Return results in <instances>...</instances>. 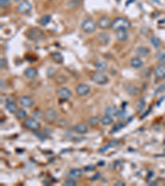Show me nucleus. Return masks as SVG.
<instances>
[{"label": "nucleus", "instance_id": "9b49d317", "mask_svg": "<svg viewBox=\"0 0 165 186\" xmlns=\"http://www.w3.org/2000/svg\"><path fill=\"white\" fill-rule=\"evenodd\" d=\"M5 107L8 111L11 112V113H16L17 111H18V107H17V105L14 102V100L13 99V98H8L7 99V102H6V104H5Z\"/></svg>", "mask_w": 165, "mask_h": 186}, {"label": "nucleus", "instance_id": "a878e982", "mask_svg": "<svg viewBox=\"0 0 165 186\" xmlns=\"http://www.w3.org/2000/svg\"><path fill=\"white\" fill-rule=\"evenodd\" d=\"M150 42L153 45V47H154L155 49H158L161 47V41L159 37H155V36H153V37H150Z\"/></svg>", "mask_w": 165, "mask_h": 186}, {"label": "nucleus", "instance_id": "c9c22d12", "mask_svg": "<svg viewBox=\"0 0 165 186\" xmlns=\"http://www.w3.org/2000/svg\"><path fill=\"white\" fill-rule=\"evenodd\" d=\"M126 112L125 110H121V111H118V113H117L116 117H119V118H124L125 116H126Z\"/></svg>", "mask_w": 165, "mask_h": 186}, {"label": "nucleus", "instance_id": "4be33fe9", "mask_svg": "<svg viewBox=\"0 0 165 186\" xmlns=\"http://www.w3.org/2000/svg\"><path fill=\"white\" fill-rule=\"evenodd\" d=\"M118 108L116 107V106H110V107H107L106 108L105 110V113L106 115H108V116L110 117H115L117 115V113H118Z\"/></svg>", "mask_w": 165, "mask_h": 186}, {"label": "nucleus", "instance_id": "4c0bfd02", "mask_svg": "<svg viewBox=\"0 0 165 186\" xmlns=\"http://www.w3.org/2000/svg\"><path fill=\"white\" fill-rule=\"evenodd\" d=\"M10 3V0H0V6L2 8H4L5 6L8 4Z\"/></svg>", "mask_w": 165, "mask_h": 186}, {"label": "nucleus", "instance_id": "0eeeda50", "mask_svg": "<svg viewBox=\"0 0 165 186\" xmlns=\"http://www.w3.org/2000/svg\"><path fill=\"white\" fill-rule=\"evenodd\" d=\"M90 92H91V88L87 84H78L76 88V93L80 97H85L88 95Z\"/></svg>", "mask_w": 165, "mask_h": 186}, {"label": "nucleus", "instance_id": "f3484780", "mask_svg": "<svg viewBox=\"0 0 165 186\" xmlns=\"http://www.w3.org/2000/svg\"><path fill=\"white\" fill-rule=\"evenodd\" d=\"M24 75L28 79H34L38 75V72L36 69L32 67H28L24 70Z\"/></svg>", "mask_w": 165, "mask_h": 186}, {"label": "nucleus", "instance_id": "7c9ffc66", "mask_svg": "<svg viewBox=\"0 0 165 186\" xmlns=\"http://www.w3.org/2000/svg\"><path fill=\"white\" fill-rule=\"evenodd\" d=\"M80 3V0H70L69 3L67 4V7L69 8H73L75 7H77Z\"/></svg>", "mask_w": 165, "mask_h": 186}, {"label": "nucleus", "instance_id": "7ed1b4c3", "mask_svg": "<svg viewBox=\"0 0 165 186\" xmlns=\"http://www.w3.org/2000/svg\"><path fill=\"white\" fill-rule=\"evenodd\" d=\"M91 79L95 84H99V85H104V84H107L109 82L108 77L104 73L101 72V71L93 73L92 76H91Z\"/></svg>", "mask_w": 165, "mask_h": 186}, {"label": "nucleus", "instance_id": "2f4dec72", "mask_svg": "<svg viewBox=\"0 0 165 186\" xmlns=\"http://www.w3.org/2000/svg\"><path fill=\"white\" fill-rule=\"evenodd\" d=\"M77 185V182L74 180V179H68L67 180H65L64 183V186H75Z\"/></svg>", "mask_w": 165, "mask_h": 186}, {"label": "nucleus", "instance_id": "f257e3e1", "mask_svg": "<svg viewBox=\"0 0 165 186\" xmlns=\"http://www.w3.org/2000/svg\"><path fill=\"white\" fill-rule=\"evenodd\" d=\"M130 24L127 19L123 18H117L114 20V22L111 23V28L117 32L121 30H127L130 28Z\"/></svg>", "mask_w": 165, "mask_h": 186}, {"label": "nucleus", "instance_id": "72a5a7b5", "mask_svg": "<svg viewBox=\"0 0 165 186\" xmlns=\"http://www.w3.org/2000/svg\"><path fill=\"white\" fill-rule=\"evenodd\" d=\"M129 88H128V92L130 93H131V94H136L138 93V88H135V86H132V85H130V84H129L128 85Z\"/></svg>", "mask_w": 165, "mask_h": 186}, {"label": "nucleus", "instance_id": "cd10ccee", "mask_svg": "<svg viewBox=\"0 0 165 186\" xmlns=\"http://www.w3.org/2000/svg\"><path fill=\"white\" fill-rule=\"evenodd\" d=\"M98 122H99V118L97 116L91 117L87 119V123L91 127H95L98 124Z\"/></svg>", "mask_w": 165, "mask_h": 186}, {"label": "nucleus", "instance_id": "393cba45", "mask_svg": "<svg viewBox=\"0 0 165 186\" xmlns=\"http://www.w3.org/2000/svg\"><path fill=\"white\" fill-rule=\"evenodd\" d=\"M100 122H101V123L102 125L108 126L111 125L113 122V119H112L111 117L108 116V115H105V116L102 117L101 119H100Z\"/></svg>", "mask_w": 165, "mask_h": 186}, {"label": "nucleus", "instance_id": "a211bd4d", "mask_svg": "<svg viewBox=\"0 0 165 186\" xmlns=\"http://www.w3.org/2000/svg\"><path fill=\"white\" fill-rule=\"evenodd\" d=\"M130 65L134 69H140L144 65V62L141 59H140L138 57H134L130 61Z\"/></svg>", "mask_w": 165, "mask_h": 186}, {"label": "nucleus", "instance_id": "20e7f679", "mask_svg": "<svg viewBox=\"0 0 165 186\" xmlns=\"http://www.w3.org/2000/svg\"><path fill=\"white\" fill-rule=\"evenodd\" d=\"M58 118V112L55 109L50 107L47 108L44 112V120L47 123H53Z\"/></svg>", "mask_w": 165, "mask_h": 186}, {"label": "nucleus", "instance_id": "b1692460", "mask_svg": "<svg viewBox=\"0 0 165 186\" xmlns=\"http://www.w3.org/2000/svg\"><path fill=\"white\" fill-rule=\"evenodd\" d=\"M95 66H96L97 69L101 72H103V71L107 70V64L106 63L105 61H97L95 64Z\"/></svg>", "mask_w": 165, "mask_h": 186}, {"label": "nucleus", "instance_id": "39448f33", "mask_svg": "<svg viewBox=\"0 0 165 186\" xmlns=\"http://www.w3.org/2000/svg\"><path fill=\"white\" fill-rule=\"evenodd\" d=\"M97 25L96 23L91 20V19H87L85 21L82 22V23L81 24V28L82 30L86 33H92L96 30Z\"/></svg>", "mask_w": 165, "mask_h": 186}, {"label": "nucleus", "instance_id": "c85d7f7f", "mask_svg": "<svg viewBox=\"0 0 165 186\" xmlns=\"http://www.w3.org/2000/svg\"><path fill=\"white\" fill-rule=\"evenodd\" d=\"M16 116L18 119H24V118L27 117L28 113H27V112L23 110V109H18V111L16 112Z\"/></svg>", "mask_w": 165, "mask_h": 186}, {"label": "nucleus", "instance_id": "bb28decb", "mask_svg": "<svg viewBox=\"0 0 165 186\" xmlns=\"http://www.w3.org/2000/svg\"><path fill=\"white\" fill-rule=\"evenodd\" d=\"M51 17L50 15H44L43 17H41L40 19V23L42 26H46L47 24H49L51 23Z\"/></svg>", "mask_w": 165, "mask_h": 186}, {"label": "nucleus", "instance_id": "e433bc0d", "mask_svg": "<svg viewBox=\"0 0 165 186\" xmlns=\"http://www.w3.org/2000/svg\"><path fill=\"white\" fill-rule=\"evenodd\" d=\"M144 107H145V101L143 99H140V102H139V104H138V109L139 110H142Z\"/></svg>", "mask_w": 165, "mask_h": 186}, {"label": "nucleus", "instance_id": "dca6fc26", "mask_svg": "<svg viewBox=\"0 0 165 186\" xmlns=\"http://www.w3.org/2000/svg\"><path fill=\"white\" fill-rule=\"evenodd\" d=\"M119 144H120V142L118 140H112V141H111L108 144H106L105 146H103L102 148L100 149L98 151H99V153H103V152H105L106 151V150H108V149L115 148V147L118 146Z\"/></svg>", "mask_w": 165, "mask_h": 186}, {"label": "nucleus", "instance_id": "423d86ee", "mask_svg": "<svg viewBox=\"0 0 165 186\" xmlns=\"http://www.w3.org/2000/svg\"><path fill=\"white\" fill-rule=\"evenodd\" d=\"M24 126L31 131H37L38 130L40 127H41V124L38 121H37L35 118H32V117H29V118H27L25 119L24 121Z\"/></svg>", "mask_w": 165, "mask_h": 186}, {"label": "nucleus", "instance_id": "4468645a", "mask_svg": "<svg viewBox=\"0 0 165 186\" xmlns=\"http://www.w3.org/2000/svg\"><path fill=\"white\" fill-rule=\"evenodd\" d=\"M149 53H150V50L145 46L138 47L135 49V54L140 57H146L149 55Z\"/></svg>", "mask_w": 165, "mask_h": 186}, {"label": "nucleus", "instance_id": "c03bdc74", "mask_svg": "<svg viewBox=\"0 0 165 186\" xmlns=\"http://www.w3.org/2000/svg\"><path fill=\"white\" fill-rule=\"evenodd\" d=\"M149 185H156V183L155 182H154V183H150Z\"/></svg>", "mask_w": 165, "mask_h": 186}, {"label": "nucleus", "instance_id": "f704fd0d", "mask_svg": "<svg viewBox=\"0 0 165 186\" xmlns=\"http://www.w3.org/2000/svg\"><path fill=\"white\" fill-rule=\"evenodd\" d=\"M165 91V84H162L160 86H159V88H157L155 90V95L159 94V93H163Z\"/></svg>", "mask_w": 165, "mask_h": 186}, {"label": "nucleus", "instance_id": "37998d69", "mask_svg": "<svg viewBox=\"0 0 165 186\" xmlns=\"http://www.w3.org/2000/svg\"><path fill=\"white\" fill-rule=\"evenodd\" d=\"M4 79H1V88L2 89L5 88V86H4Z\"/></svg>", "mask_w": 165, "mask_h": 186}, {"label": "nucleus", "instance_id": "f03ea898", "mask_svg": "<svg viewBox=\"0 0 165 186\" xmlns=\"http://www.w3.org/2000/svg\"><path fill=\"white\" fill-rule=\"evenodd\" d=\"M27 37L33 42H39L43 39L44 33L39 28H32L27 33Z\"/></svg>", "mask_w": 165, "mask_h": 186}, {"label": "nucleus", "instance_id": "f8f14e48", "mask_svg": "<svg viewBox=\"0 0 165 186\" xmlns=\"http://www.w3.org/2000/svg\"><path fill=\"white\" fill-rule=\"evenodd\" d=\"M97 38L98 42H99L101 45H103V46L107 45V44L110 42L111 40L110 36H109L106 33H100L97 35Z\"/></svg>", "mask_w": 165, "mask_h": 186}, {"label": "nucleus", "instance_id": "9d476101", "mask_svg": "<svg viewBox=\"0 0 165 186\" xmlns=\"http://www.w3.org/2000/svg\"><path fill=\"white\" fill-rule=\"evenodd\" d=\"M19 103H20V105L21 106H23V107H27V108L32 107L34 106V104H35L34 100L31 97H28V96H23V97H21L20 99H19Z\"/></svg>", "mask_w": 165, "mask_h": 186}, {"label": "nucleus", "instance_id": "ea45409f", "mask_svg": "<svg viewBox=\"0 0 165 186\" xmlns=\"http://www.w3.org/2000/svg\"><path fill=\"white\" fill-rule=\"evenodd\" d=\"M41 112H41L40 110H36V111H34V112H33V115L36 117L37 118H39V117H41V116H42L41 114L39 115V113H41Z\"/></svg>", "mask_w": 165, "mask_h": 186}, {"label": "nucleus", "instance_id": "5701e85b", "mask_svg": "<svg viewBox=\"0 0 165 186\" xmlns=\"http://www.w3.org/2000/svg\"><path fill=\"white\" fill-rule=\"evenodd\" d=\"M51 58H52V60L55 61V63H57V64H61V63H63V61H64V57L61 55V53L58 52V51L53 52V53L51 54Z\"/></svg>", "mask_w": 165, "mask_h": 186}, {"label": "nucleus", "instance_id": "c756f323", "mask_svg": "<svg viewBox=\"0 0 165 186\" xmlns=\"http://www.w3.org/2000/svg\"><path fill=\"white\" fill-rule=\"evenodd\" d=\"M156 57L158 61L160 62L161 64H165V53L164 51H159L156 54Z\"/></svg>", "mask_w": 165, "mask_h": 186}, {"label": "nucleus", "instance_id": "79ce46f5", "mask_svg": "<svg viewBox=\"0 0 165 186\" xmlns=\"http://www.w3.org/2000/svg\"><path fill=\"white\" fill-rule=\"evenodd\" d=\"M115 185H117V186H125V185H126V184H125L124 182L118 181V182H116V183L115 184Z\"/></svg>", "mask_w": 165, "mask_h": 186}, {"label": "nucleus", "instance_id": "1a4fd4ad", "mask_svg": "<svg viewBox=\"0 0 165 186\" xmlns=\"http://www.w3.org/2000/svg\"><path fill=\"white\" fill-rule=\"evenodd\" d=\"M57 95L58 97L63 100H68L72 97V92L69 90V88H65V87H62L58 89L57 91Z\"/></svg>", "mask_w": 165, "mask_h": 186}, {"label": "nucleus", "instance_id": "58836bf2", "mask_svg": "<svg viewBox=\"0 0 165 186\" xmlns=\"http://www.w3.org/2000/svg\"><path fill=\"white\" fill-rule=\"evenodd\" d=\"M7 65V61L4 59V58H2L1 59V61H0V66H1V69H3V68H4L5 66Z\"/></svg>", "mask_w": 165, "mask_h": 186}, {"label": "nucleus", "instance_id": "6e6552de", "mask_svg": "<svg viewBox=\"0 0 165 186\" xmlns=\"http://www.w3.org/2000/svg\"><path fill=\"white\" fill-rule=\"evenodd\" d=\"M32 9V4L28 1H23L18 6V12L21 14H28Z\"/></svg>", "mask_w": 165, "mask_h": 186}, {"label": "nucleus", "instance_id": "ddd939ff", "mask_svg": "<svg viewBox=\"0 0 165 186\" xmlns=\"http://www.w3.org/2000/svg\"><path fill=\"white\" fill-rule=\"evenodd\" d=\"M98 27L101 29H107L111 27V19L107 17H103L98 20Z\"/></svg>", "mask_w": 165, "mask_h": 186}, {"label": "nucleus", "instance_id": "412c9836", "mask_svg": "<svg viewBox=\"0 0 165 186\" xmlns=\"http://www.w3.org/2000/svg\"><path fill=\"white\" fill-rule=\"evenodd\" d=\"M87 130H88L87 126L83 124V123H78L74 127V131L78 134H85L87 132Z\"/></svg>", "mask_w": 165, "mask_h": 186}, {"label": "nucleus", "instance_id": "a19ab883", "mask_svg": "<svg viewBox=\"0 0 165 186\" xmlns=\"http://www.w3.org/2000/svg\"><path fill=\"white\" fill-rule=\"evenodd\" d=\"M94 168H95L94 165H87V166H86L84 169H85V170H94Z\"/></svg>", "mask_w": 165, "mask_h": 186}, {"label": "nucleus", "instance_id": "6ab92c4d", "mask_svg": "<svg viewBox=\"0 0 165 186\" xmlns=\"http://www.w3.org/2000/svg\"><path fill=\"white\" fill-rule=\"evenodd\" d=\"M82 170L78 168H73L72 170H70L69 172V177L72 179H78L82 176Z\"/></svg>", "mask_w": 165, "mask_h": 186}, {"label": "nucleus", "instance_id": "aec40b11", "mask_svg": "<svg viewBox=\"0 0 165 186\" xmlns=\"http://www.w3.org/2000/svg\"><path fill=\"white\" fill-rule=\"evenodd\" d=\"M116 37L119 42H126L128 39L129 35L126 32V30H121V31L116 32Z\"/></svg>", "mask_w": 165, "mask_h": 186}, {"label": "nucleus", "instance_id": "2eb2a0df", "mask_svg": "<svg viewBox=\"0 0 165 186\" xmlns=\"http://www.w3.org/2000/svg\"><path fill=\"white\" fill-rule=\"evenodd\" d=\"M154 76L156 79H164L165 78V66L159 65L157 66L154 70Z\"/></svg>", "mask_w": 165, "mask_h": 186}, {"label": "nucleus", "instance_id": "a18cd8bd", "mask_svg": "<svg viewBox=\"0 0 165 186\" xmlns=\"http://www.w3.org/2000/svg\"><path fill=\"white\" fill-rule=\"evenodd\" d=\"M51 1H55V0H51Z\"/></svg>", "mask_w": 165, "mask_h": 186}, {"label": "nucleus", "instance_id": "473e14b6", "mask_svg": "<svg viewBox=\"0 0 165 186\" xmlns=\"http://www.w3.org/2000/svg\"><path fill=\"white\" fill-rule=\"evenodd\" d=\"M123 127H124V124L122 123V122H118V123H116V124L113 127V128H112V130H111V133H114V132H116L121 130Z\"/></svg>", "mask_w": 165, "mask_h": 186}]
</instances>
